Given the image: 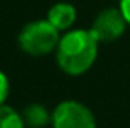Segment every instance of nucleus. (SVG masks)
<instances>
[{
    "instance_id": "nucleus-1",
    "label": "nucleus",
    "mask_w": 130,
    "mask_h": 128,
    "mask_svg": "<svg viewBox=\"0 0 130 128\" xmlns=\"http://www.w3.org/2000/svg\"><path fill=\"white\" fill-rule=\"evenodd\" d=\"M99 41L91 30H73L59 39L56 61L68 76H83L97 59Z\"/></svg>"
},
{
    "instance_id": "nucleus-2",
    "label": "nucleus",
    "mask_w": 130,
    "mask_h": 128,
    "mask_svg": "<svg viewBox=\"0 0 130 128\" xmlns=\"http://www.w3.org/2000/svg\"><path fill=\"white\" fill-rule=\"evenodd\" d=\"M59 30L48 20H36L23 26L18 35V45L30 56H46L58 48Z\"/></svg>"
},
{
    "instance_id": "nucleus-3",
    "label": "nucleus",
    "mask_w": 130,
    "mask_h": 128,
    "mask_svg": "<svg viewBox=\"0 0 130 128\" xmlns=\"http://www.w3.org/2000/svg\"><path fill=\"white\" fill-rule=\"evenodd\" d=\"M53 128H97L95 117L84 103L64 100L51 115Z\"/></svg>"
},
{
    "instance_id": "nucleus-4",
    "label": "nucleus",
    "mask_w": 130,
    "mask_h": 128,
    "mask_svg": "<svg viewBox=\"0 0 130 128\" xmlns=\"http://www.w3.org/2000/svg\"><path fill=\"white\" fill-rule=\"evenodd\" d=\"M127 25L128 23L122 10L105 8L95 16L94 23L91 26V31L94 33L99 43H110L124 35Z\"/></svg>"
},
{
    "instance_id": "nucleus-5",
    "label": "nucleus",
    "mask_w": 130,
    "mask_h": 128,
    "mask_svg": "<svg viewBox=\"0 0 130 128\" xmlns=\"http://www.w3.org/2000/svg\"><path fill=\"white\" fill-rule=\"evenodd\" d=\"M48 22L54 25L59 31L69 30L73 23L76 22V8L71 3H56L50 8L48 12Z\"/></svg>"
},
{
    "instance_id": "nucleus-6",
    "label": "nucleus",
    "mask_w": 130,
    "mask_h": 128,
    "mask_svg": "<svg viewBox=\"0 0 130 128\" xmlns=\"http://www.w3.org/2000/svg\"><path fill=\"white\" fill-rule=\"evenodd\" d=\"M51 115L53 113L48 112V109L40 103H31L22 112L25 126L28 128H43L51 122Z\"/></svg>"
},
{
    "instance_id": "nucleus-7",
    "label": "nucleus",
    "mask_w": 130,
    "mask_h": 128,
    "mask_svg": "<svg viewBox=\"0 0 130 128\" xmlns=\"http://www.w3.org/2000/svg\"><path fill=\"white\" fill-rule=\"evenodd\" d=\"M0 128H25L22 113L15 112L12 107L2 103L0 105Z\"/></svg>"
},
{
    "instance_id": "nucleus-8",
    "label": "nucleus",
    "mask_w": 130,
    "mask_h": 128,
    "mask_svg": "<svg viewBox=\"0 0 130 128\" xmlns=\"http://www.w3.org/2000/svg\"><path fill=\"white\" fill-rule=\"evenodd\" d=\"M10 94V82H8V77L5 76V72L0 71V105L5 103L7 97Z\"/></svg>"
},
{
    "instance_id": "nucleus-9",
    "label": "nucleus",
    "mask_w": 130,
    "mask_h": 128,
    "mask_svg": "<svg viewBox=\"0 0 130 128\" xmlns=\"http://www.w3.org/2000/svg\"><path fill=\"white\" fill-rule=\"evenodd\" d=\"M120 10L124 13L127 23L130 25V0H120Z\"/></svg>"
}]
</instances>
